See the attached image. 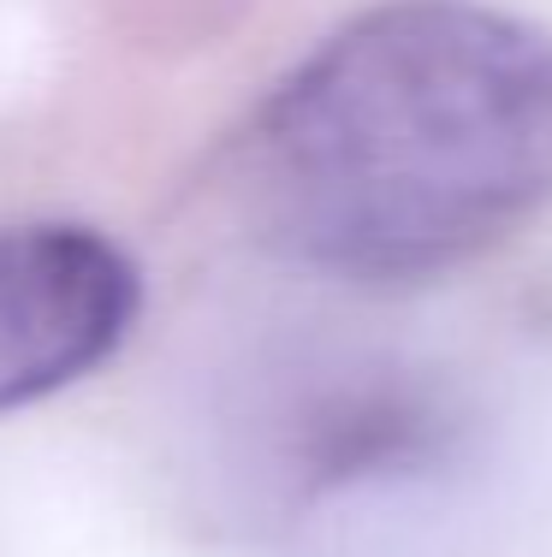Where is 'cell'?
Returning a JSON list of instances; mask_svg holds the SVG:
<instances>
[{
  "mask_svg": "<svg viewBox=\"0 0 552 557\" xmlns=\"http://www.w3.org/2000/svg\"><path fill=\"white\" fill-rule=\"evenodd\" d=\"M238 196L285 261L351 285L445 273L552 202V36L476 0H392L261 101Z\"/></svg>",
  "mask_w": 552,
  "mask_h": 557,
  "instance_id": "6da1fadb",
  "label": "cell"
},
{
  "mask_svg": "<svg viewBox=\"0 0 552 557\" xmlns=\"http://www.w3.org/2000/svg\"><path fill=\"white\" fill-rule=\"evenodd\" d=\"M143 314L137 261L96 225H0V416L96 374Z\"/></svg>",
  "mask_w": 552,
  "mask_h": 557,
  "instance_id": "7a4b0ae2",
  "label": "cell"
}]
</instances>
